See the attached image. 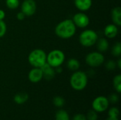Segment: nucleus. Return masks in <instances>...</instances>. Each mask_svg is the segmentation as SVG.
Listing matches in <instances>:
<instances>
[{"instance_id": "nucleus-1", "label": "nucleus", "mask_w": 121, "mask_h": 120, "mask_svg": "<svg viewBox=\"0 0 121 120\" xmlns=\"http://www.w3.org/2000/svg\"><path fill=\"white\" fill-rule=\"evenodd\" d=\"M76 33V25L72 20L67 19L60 23L55 28V33L61 38H69Z\"/></svg>"}, {"instance_id": "nucleus-2", "label": "nucleus", "mask_w": 121, "mask_h": 120, "mask_svg": "<svg viewBox=\"0 0 121 120\" xmlns=\"http://www.w3.org/2000/svg\"><path fill=\"white\" fill-rule=\"evenodd\" d=\"M88 83V78L84 71H76L70 78V85L76 91L84 90Z\"/></svg>"}, {"instance_id": "nucleus-3", "label": "nucleus", "mask_w": 121, "mask_h": 120, "mask_svg": "<svg viewBox=\"0 0 121 120\" xmlns=\"http://www.w3.org/2000/svg\"><path fill=\"white\" fill-rule=\"evenodd\" d=\"M47 56L42 50H35L28 56L29 63L35 68H40L46 63Z\"/></svg>"}, {"instance_id": "nucleus-4", "label": "nucleus", "mask_w": 121, "mask_h": 120, "mask_svg": "<svg viewBox=\"0 0 121 120\" xmlns=\"http://www.w3.org/2000/svg\"><path fill=\"white\" fill-rule=\"evenodd\" d=\"M98 40L97 33L92 30H86L79 35V42L84 47H91Z\"/></svg>"}, {"instance_id": "nucleus-5", "label": "nucleus", "mask_w": 121, "mask_h": 120, "mask_svg": "<svg viewBox=\"0 0 121 120\" xmlns=\"http://www.w3.org/2000/svg\"><path fill=\"white\" fill-rule=\"evenodd\" d=\"M65 54L61 50H55L51 51L46 61L48 64L52 67H58L62 64L65 61Z\"/></svg>"}, {"instance_id": "nucleus-6", "label": "nucleus", "mask_w": 121, "mask_h": 120, "mask_svg": "<svg viewBox=\"0 0 121 120\" xmlns=\"http://www.w3.org/2000/svg\"><path fill=\"white\" fill-rule=\"evenodd\" d=\"M109 101L108 98L105 96L96 97L92 102V109L98 113H102L106 111L109 107Z\"/></svg>"}, {"instance_id": "nucleus-7", "label": "nucleus", "mask_w": 121, "mask_h": 120, "mask_svg": "<svg viewBox=\"0 0 121 120\" xmlns=\"http://www.w3.org/2000/svg\"><path fill=\"white\" fill-rule=\"evenodd\" d=\"M86 62L92 67H97L104 62V57L98 52H91L86 57Z\"/></svg>"}, {"instance_id": "nucleus-8", "label": "nucleus", "mask_w": 121, "mask_h": 120, "mask_svg": "<svg viewBox=\"0 0 121 120\" xmlns=\"http://www.w3.org/2000/svg\"><path fill=\"white\" fill-rule=\"evenodd\" d=\"M36 10V4L33 0H25L21 6V11L25 16H32Z\"/></svg>"}, {"instance_id": "nucleus-9", "label": "nucleus", "mask_w": 121, "mask_h": 120, "mask_svg": "<svg viewBox=\"0 0 121 120\" xmlns=\"http://www.w3.org/2000/svg\"><path fill=\"white\" fill-rule=\"evenodd\" d=\"M72 21L74 22L75 25L79 28H85L89 23V17L83 13H78L75 14L73 17Z\"/></svg>"}, {"instance_id": "nucleus-10", "label": "nucleus", "mask_w": 121, "mask_h": 120, "mask_svg": "<svg viewBox=\"0 0 121 120\" xmlns=\"http://www.w3.org/2000/svg\"><path fill=\"white\" fill-rule=\"evenodd\" d=\"M43 79V72L40 68H35L30 70L28 74V79L32 83H38Z\"/></svg>"}, {"instance_id": "nucleus-11", "label": "nucleus", "mask_w": 121, "mask_h": 120, "mask_svg": "<svg viewBox=\"0 0 121 120\" xmlns=\"http://www.w3.org/2000/svg\"><path fill=\"white\" fill-rule=\"evenodd\" d=\"M40 69L43 72V77H44L46 80H52L55 74V70L53 67L50 66L48 63H45L43 66L40 67Z\"/></svg>"}, {"instance_id": "nucleus-12", "label": "nucleus", "mask_w": 121, "mask_h": 120, "mask_svg": "<svg viewBox=\"0 0 121 120\" xmlns=\"http://www.w3.org/2000/svg\"><path fill=\"white\" fill-rule=\"evenodd\" d=\"M118 32V29L117 26L116 25H113V24L108 25L104 30L105 35L108 38L115 37L117 35Z\"/></svg>"}, {"instance_id": "nucleus-13", "label": "nucleus", "mask_w": 121, "mask_h": 120, "mask_svg": "<svg viewBox=\"0 0 121 120\" xmlns=\"http://www.w3.org/2000/svg\"><path fill=\"white\" fill-rule=\"evenodd\" d=\"M75 6L81 11H86L91 6V0H75Z\"/></svg>"}, {"instance_id": "nucleus-14", "label": "nucleus", "mask_w": 121, "mask_h": 120, "mask_svg": "<svg viewBox=\"0 0 121 120\" xmlns=\"http://www.w3.org/2000/svg\"><path fill=\"white\" fill-rule=\"evenodd\" d=\"M112 19L114 23L118 25H121V8L120 6L116 7L112 11Z\"/></svg>"}, {"instance_id": "nucleus-15", "label": "nucleus", "mask_w": 121, "mask_h": 120, "mask_svg": "<svg viewBox=\"0 0 121 120\" xmlns=\"http://www.w3.org/2000/svg\"><path fill=\"white\" fill-rule=\"evenodd\" d=\"M28 100V95L26 93H19L14 95L13 101L18 105H23Z\"/></svg>"}, {"instance_id": "nucleus-16", "label": "nucleus", "mask_w": 121, "mask_h": 120, "mask_svg": "<svg viewBox=\"0 0 121 120\" xmlns=\"http://www.w3.org/2000/svg\"><path fill=\"white\" fill-rule=\"evenodd\" d=\"M96 42H97V49L99 50V51L104 52H106L108 49L109 43L106 39L100 38Z\"/></svg>"}, {"instance_id": "nucleus-17", "label": "nucleus", "mask_w": 121, "mask_h": 120, "mask_svg": "<svg viewBox=\"0 0 121 120\" xmlns=\"http://www.w3.org/2000/svg\"><path fill=\"white\" fill-rule=\"evenodd\" d=\"M55 120H70V117L66 110H60L55 114Z\"/></svg>"}, {"instance_id": "nucleus-18", "label": "nucleus", "mask_w": 121, "mask_h": 120, "mask_svg": "<svg viewBox=\"0 0 121 120\" xmlns=\"http://www.w3.org/2000/svg\"><path fill=\"white\" fill-rule=\"evenodd\" d=\"M79 66H80L79 62L75 59H71L67 62V67L69 69L72 71H76L79 69Z\"/></svg>"}, {"instance_id": "nucleus-19", "label": "nucleus", "mask_w": 121, "mask_h": 120, "mask_svg": "<svg viewBox=\"0 0 121 120\" xmlns=\"http://www.w3.org/2000/svg\"><path fill=\"white\" fill-rule=\"evenodd\" d=\"M113 86L118 93L121 92V75L118 74L113 79Z\"/></svg>"}, {"instance_id": "nucleus-20", "label": "nucleus", "mask_w": 121, "mask_h": 120, "mask_svg": "<svg viewBox=\"0 0 121 120\" xmlns=\"http://www.w3.org/2000/svg\"><path fill=\"white\" fill-rule=\"evenodd\" d=\"M52 103L55 107L60 108H62L64 106V105L65 103V100L61 96H55L52 100Z\"/></svg>"}, {"instance_id": "nucleus-21", "label": "nucleus", "mask_w": 121, "mask_h": 120, "mask_svg": "<svg viewBox=\"0 0 121 120\" xmlns=\"http://www.w3.org/2000/svg\"><path fill=\"white\" fill-rule=\"evenodd\" d=\"M86 117V120H98V119H99L98 112H96L93 109L90 110L87 112Z\"/></svg>"}, {"instance_id": "nucleus-22", "label": "nucleus", "mask_w": 121, "mask_h": 120, "mask_svg": "<svg viewBox=\"0 0 121 120\" xmlns=\"http://www.w3.org/2000/svg\"><path fill=\"white\" fill-rule=\"evenodd\" d=\"M119 114H120L119 110L116 107H112L108 111V117H118Z\"/></svg>"}, {"instance_id": "nucleus-23", "label": "nucleus", "mask_w": 121, "mask_h": 120, "mask_svg": "<svg viewBox=\"0 0 121 120\" xmlns=\"http://www.w3.org/2000/svg\"><path fill=\"white\" fill-rule=\"evenodd\" d=\"M112 54L115 57H119L121 54V44L117 42L112 49Z\"/></svg>"}, {"instance_id": "nucleus-24", "label": "nucleus", "mask_w": 121, "mask_h": 120, "mask_svg": "<svg viewBox=\"0 0 121 120\" xmlns=\"http://www.w3.org/2000/svg\"><path fill=\"white\" fill-rule=\"evenodd\" d=\"M6 3L7 6L11 9H15L19 6V0H6Z\"/></svg>"}, {"instance_id": "nucleus-25", "label": "nucleus", "mask_w": 121, "mask_h": 120, "mask_svg": "<svg viewBox=\"0 0 121 120\" xmlns=\"http://www.w3.org/2000/svg\"><path fill=\"white\" fill-rule=\"evenodd\" d=\"M108 100L109 101V103H112V104H116L118 102L119 100V97L117 94L116 93H112L111 95H109V97L108 98Z\"/></svg>"}, {"instance_id": "nucleus-26", "label": "nucleus", "mask_w": 121, "mask_h": 120, "mask_svg": "<svg viewBox=\"0 0 121 120\" xmlns=\"http://www.w3.org/2000/svg\"><path fill=\"white\" fill-rule=\"evenodd\" d=\"M6 31V25L3 20H0V37H3Z\"/></svg>"}, {"instance_id": "nucleus-27", "label": "nucleus", "mask_w": 121, "mask_h": 120, "mask_svg": "<svg viewBox=\"0 0 121 120\" xmlns=\"http://www.w3.org/2000/svg\"><path fill=\"white\" fill-rule=\"evenodd\" d=\"M72 120H86V115L79 113V114L74 115Z\"/></svg>"}, {"instance_id": "nucleus-28", "label": "nucleus", "mask_w": 121, "mask_h": 120, "mask_svg": "<svg viewBox=\"0 0 121 120\" xmlns=\"http://www.w3.org/2000/svg\"><path fill=\"white\" fill-rule=\"evenodd\" d=\"M116 67V64L113 61H109L106 64V68L108 70H113Z\"/></svg>"}, {"instance_id": "nucleus-29", "label": "nucleus", "mask_w": 121, "mask_h": 120, "mask_svg": "<svg viewBox=\"0 0 121 120\" xmlns=\"http://www.w3.org/2000/svg\"><path fill=\"white\" fill-rule=\"evenodd\" d=\"M17 18L18 20H23L24 18H25V14L21 11V12H19L18 14H17Z\"/></svg>"}, {"instance_id": "nucleus-30", "label": "nucleus", "mask_w": 121, "mask_h": 120, "mask_svg": "<svg viewBox=\"0 0 121 120\" xmlns=\"http://www.w3.org/2000/svg\"><path fill=\"white\" fill-rule=\"evenodd\" d=\"M5 17V13L3 10H0V20H3Z\"/></svg>"}, {"instance_id": "nucleus-31", "label": "nucleus", "mask_w": 121, "mask_h": 120, "mask_svg": "<svg viewBox=\"0 0 121 120\" xmlns=\"http://www.w3.org/2000/svg\"><path fill=\"white\" fill-rule=\"evenodd\" d=\"M106 120H118V117H108Z\"/></svg>"}, {"instance_id": "nucleus-32", "label": "nucleus", "mask_w": 121, "mask_h": 120, "mask_svg": "<svg viewBox=\"0 0 121 120\" xmlns=\"http://www.w3.org/2000/svg\"><path fill=\"white\" fill-rule=\"evenodd\" d=\"M121 59H119V61H118V67H119L120 69H121Z\"/></svg>"}]
</instances>
